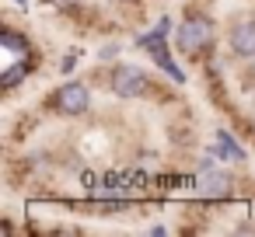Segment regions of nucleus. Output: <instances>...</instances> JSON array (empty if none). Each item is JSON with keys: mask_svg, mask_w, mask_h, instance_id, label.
Listing matches in <instances>:
<instances>
[{"mask_svg": "<svg viewBox=\"0 0 255 237\" xmlns=\"http://www.w3.org/2000/svg\"><path fill=\"white\" fill-rule=\"evenodd\" d=\"M88 105H91V94H88V87L77 84V80L56 87V94H53V108L63 112V115H84Z\"/></svg>", "mask_w": 255, "mask_h": 237, "instance_id": "nucleus-1", "label": "nucleus"}, {"mask_svg": "<svg viewBox=\"0 0 255 237\" xmlns=\"http://www.w3.org/2000/svg\"><path fill=\"white\" fill-rule=\"evenodd\" d=\"M210 39H213V25L206 18H189L178 28V49L182 53H199L210 46Z\"/></svg>", "mask_w": 255, "mask_h": 237, "instance_id": "nucleus-2", "label": "nucleus"}, {"mask_svg": "<svg viewBox=\"0 0 255 237\" xmlns=\"http://www.w3.org/2000/svg\"><path fill=\"white\" fill-rule=\"evenodd\" d=\"M112 91L119 98H136V94L147 91V74L140 67H119L112 74Z\"/></svg>", "mask_w": 255, "mask_h": 237, "instance_id": "nucleus-3", "label": "nucleus"}, {"mask_svg": "<svg viewBox=\"0 0 255 237\" xmlns=\"http://www.w3.org/2000/svg\"><path fill=\"white\" fill-rule=\"evenodd\" d=\"M231 49L245 60H255V18H245L231 28Z\"/></svg>", "mask_w": 255, "mask_h": 237, "instance_id": "nucleus-4", "label": "nucleus"}, {"mask_svg": "<svg viewBox=\"0 0 255 237\" xmlns=\"http://www.w3.org/2000/svg\"><path fill=\"white\" fill-rule=\"evenodd\" d=\"M227 188H231V178H227L224 171L203 167V174L196 178V192H199V195H224Z\"/></svg>", "mask_w": 255, "mask_h": 237, "instance_id": "nucleus-5", "label": "nucleus"}, {"mask_svg": "<svg viewBox=\"0 0 255 237\" xmlns=\"http://www.w3.org/2000/svg\"><path fill=\"white\" fill-rule=\"evenodd\" d=\"M147 53H150V56L157 60V67H161V70H164V74H168V77H171L175 84H182V80H185V74H182V67H178V63L171 60V53H168V46H164V42H157V46H150Z\"/></svg>", "mask_w": 255, "mask_h": 237, "instance_id": "nucleus-6", "label": "nucleus"}, {"mask_svg": "<svg viewBox=\"0 0 255 237\" xmlns=\"http://www.w3.org/2000/svg\"><path fill=\"white\" fill-rule=\"evenodd\" d=\"M217 150H220L224 157H231V160H245V150L234 143L231 133H217Z\"/></svg>", "mask_w": 255, "mask_h": 237, "instance_id": "nucleus-7", "label": "nucleus"}, {"mask_svg": "<svg viewBox=\"0 0 255 237\" xmlns=\"http://www.w3.org/2000/svg\"><path fill=\"white\" fill-rule=\"evenodd\" d=\"M168 28H171V25H168V18H161V21H157V28H154V32H147V35H140L136 42L150 49V46H157V42H164V35H168Z\"/></svg>", "mask_w": 255, "mask_h": 237, "instance_id": "nucleus-8", "label": "nucleus"}, {"mask_svg": "<svg viewBox=\"0 0 255 237\" xmlns=\"http://www.w3.org/2000/svg\"><path fill=\"white\" fill-rule=\"evenodd\" d=\"M25 74H28V67H25V63H14V67H7V70H4V87H14V84H18Z\"/></svg>", "mask_w": 255, "mask_h": 237, "instance_id": "nucleus-9", "label": "nucleus"}, {"mask_svg": "<svg viewBox=\"0 0 255 237\" xmlns=\"http://www.w3.org/2000/svg\"><path fill=\"white\" fill-rule=\"evenodd\" d=\"M4 46H11L14 53H21V49H28V42H25L21 35H14V32H4Z\"/></svg>", "mask_w": 255, "mask_h": 237, "instance_id": "nucleus-10", "label": "nucleus"}, {"mask_svg": "<svg viewBox=\"0 0 255 237\" xmlns=\"http://www.w3.org/2000/svg\"><path fill=\"white\" fill-rule=\"evenodd\" d=\"M116 53H119V46H105L98 56H102V60H109V56H116Z\"/></svg>", "mask_w": 255, "mask_h": 237, "instance_id": "nucleus-11", "label": "nucleus"}, {"mask_svg": "<svg viewBox=\"0 0 255 237\" xmlns=\"http://www.w3.org/2000/svg\"><path fill=\"white\" fill-rule=\"evenodd\" d=\"M49 4H74V0H49Z\"/></svg>", "mask_w": 255, "mask_h": 237, "instance_id": "nucleus-12", "label": "nucleus"}, {"mask_svg": "<svg viewBox=\"0 0 255 237\" xmlns=\"http://www.w3.org/2000/svg\"><path fill=\"white\" fill-rule=\"evenodd\" d=\"M14 4H21V7H25V4H28V0H14Z\"/></svg>", "mask_w": 255, "mask_h": 237, "instance_id": "nucleus-13", "label": "nucleus"}]
</instances>
